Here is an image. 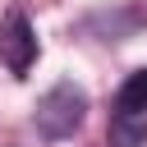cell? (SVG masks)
<instances>
[{"label":"cell","instance_id":"obj_3","mask_svg":"<svg viewBox=\"0 0 147 147\" xmlns=\"http://www.w3.org/2000/svg\"><path fill=\"white\" fill-rule=\"evenodd\" d=\"M147 142V110H115L110 147H142Z\"/></svg>","mask_w":147,"mask_h":147},{"label":"cell","instance_id":"obj_4","mask_svg":"<svg viewBox=\"0 0 147 147\" xmlns=\"http://www.w3.org/2000/svg\"><path fill=\"white\" fill-rule=\"evenodd\" d=\"M115 110H147V64L124 78V87L115 96Z\"/></svg>","mask_w":147,"mask_h":147},{"label":"cell","instance_id":"obj_2","mask_svg":"<svg viewBox=\"0 0 147 147\" xmlns=\"http://www.w3.org/2000/svg\"><path fill=\"white\" fill-rule=\"evenodd\" d=\"M0 55H5L9 74H28L32 60H37V32H32V18H28L18 5H9L5 18H0Z\"/></svg>","mask_w":147,"mask_h":147},{"label":"cell","instance_id":"obj_1","mask_svg":"<svg viewBox=\"0 0 147 147\" xmlns=\"http://www.w3.org/2000/svg\"><path fill=\"white\" fill-rule=\"evenodd\" d=\"M87 115V92L78 83H55L41 101H37V129L46 138H69Z\"/></svg>","mask_w":147,"mask_h":147}]
</instances>
